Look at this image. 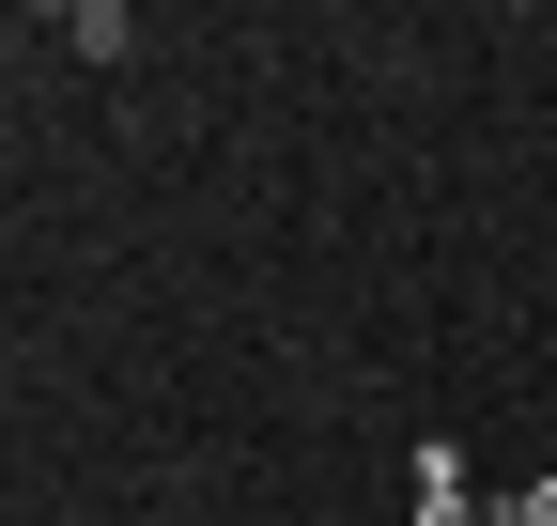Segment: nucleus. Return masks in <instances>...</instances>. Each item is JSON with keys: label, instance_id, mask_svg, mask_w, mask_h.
<instances>
[{"label": "nucleus", "instance_id": "obj_1", "mask_svg": "<svg viewBox=\"0 0 557 526\" xmlns=\"http://www.w3.org/2000/svg\"><path fill=\"white\" fill-rule=\"evenodd\" d=\"M418 526H496V511L465 496V449H418Z\"/></svg>", "mask_w": 557, "mask_h": 526}, {"label": "nucleus", "instance_id": "obj_2", "mask_svg": "<svg viewBox=\"0 0 557 526\" xmlns=\"http://www.w3.org/2000/svg\"><path fill=\"white\" fill-rule=\"evenodd\" d=\"M62 47H78V62H124V47H139V16H124V0H78V16H62Z\"/></svg>", "mask_w": 557, "mask_h": 526}, {"label": "nucleus", "instance_id": "obj_3", "mask_svg": "<svg viewBox=\"0 0 557 526\" xmlns=\"http://www.w3.org/2000/svg\"><path fill=\"white\" fill-rule=\"evenodd\" d=\"M511 526H557V480H527V496H511Z\"/></svg>", "mask_w": 557, "mask_h": 526}]
</instances>
